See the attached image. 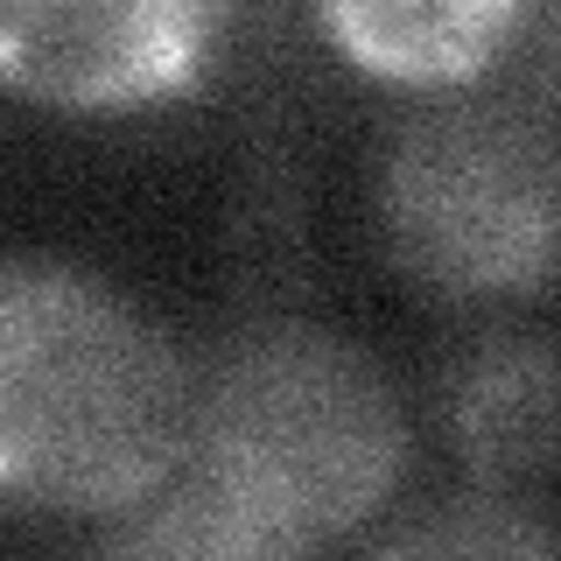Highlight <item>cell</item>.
Returning a JSON list of instances; mask_svg holds the SVG:
<instances>
[{
	"label": "cell",
	"mask_w": 561,
	"mask_h": 561,
	"mask_svg": "<svg viewBox=\"0 0 561 561\" xmlns=\"http://www.w3.org/2000/svg\"><path fill=\"white\" fill-rule=\"evenodd\" d=\"M435 428L470 491L519 499L548 513L554 484V337L540 323L470 330L428 379Z\"/></svg>",
	"instance_id": "cell-5"
},
{
	"label": "cell",
	"mask_w": 561,
	"mask_h": 561,
	"mask_svg": "<svg viewBox=\"0 0 561 561\" xmlns=\"http://www.w3.org/2000/svg\"><path fill=\"white\" fill-rule=\"evenodd\" d=\"M365 561H554V526L540 505L456 484L428 505L393 513Z\"/></svg>",
	"instance_id": "cell-8"
},
{
	"label": "cell",
	"mask_w": 561,
	"mask_h": 561,
	"mask_svg": "<svg viewBox=\"0 0 561 561\" xmlns=\"http://www.w3.org/2000/svg\"><path fill=\"white\" fill-rule=\"evenodd\" d=\"M239 35L204 0H0V92L57 113H148L197 99Z\"/></svg>",
	"instance_id": "cell-4"
},
{
	"label": "cell",
	"mask_w": 561,
	"mask_h": 561,
	"mask_svg": "<svg viewBox=\"0 0 561 561\" xmlns=\"http://www.w3.org/2000/svg\"><path fill=\"white\" fill-rule=\"evenodd\" d=\"M554 8L491 78L393 92L365 154L386 267L443 309L513 316L554 288Z\"/></svg>",
	"instance_id": "cell-3"
},
{
	"label": "cell",
	"mask_w": 561,
	"mask_h": 561,
	"mask_svg": "<svg viewBox=\"0 0 561 561\" xmlns=\"http://www.w3.org/2000/svg\"><path fill=\"white\" fill-rule=\"evenodd\" d=\"M190 456V351L119 280L0 253V505L113 519Z\"/></svg>",
	"instance_id": "cell-2"
},
{
	"label": "cell",
	"mask_w": 561,
	"mask_h": 561,
	"mask_svg": "<svg viewBox=\"0 0 561 561\" xmlns=\"http://www.w3.org/2000/svg\"><path fill=\"white\" fill-rule=\"evenodd\" d=\"M190 351V456L183 478L232 513L344 548L393 519L414 484V414L393 373L302 295H245Z\"/></svg>",
	"instance_id": "cell-1"
},
{
	"label": "cell",
	"mask_w": 561,
	"mask_h": 561,
	"mask_svg": "<svg viewBox=\"0 0 561 561\" xmlns=\"http://www.w3.org/2000/svg\"><path fill=\"white\" fill-rule=\"evenodd\" d=\"M70 561H337V548H309L295 534L232 513L218 491H204L197 478H175L162 491H148L127 513L99 519Z\"/></svg>",
	"instance_id": "cell-7"
},
{
	"label": "cell",
	"mask_w": 561,
	"mask_h": 561,
	"mask_svg": "<svg viewBox=\"0 0 561 561\" xmlns=\"http://www.w3.org/2000/svg\"><path fill=\"white\" fill-rule=\"evenodd\" d=\"M540 14L534 0H323L309 28L393 92H443L505 70Z\"/></svg>",
	"instance_id": "cell-6"
}]
</instances>
